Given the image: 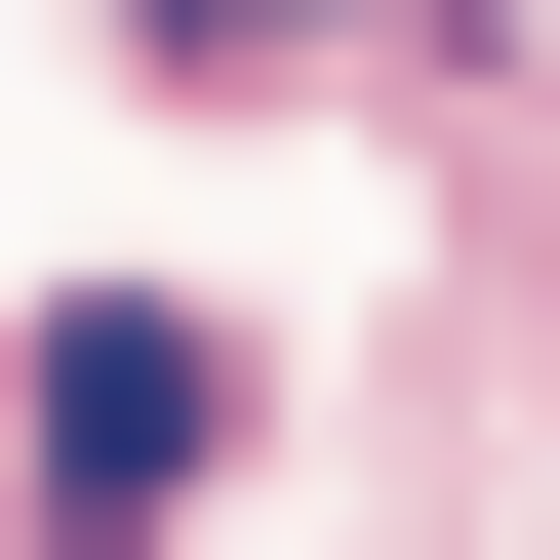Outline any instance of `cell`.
<instances>
[{
  "label": "cell",
  "mask_w": 560,
  "mask_h": 560,
  "mask_svg": "<svg viewBox=\"0 0 560 560\" xmlns=\"http://www.w3.org/2000/svg\"><path fill=\"white\" fill-rule=\"evenodd\" d=\"M200 441H241V361H200V320H40V400H0V480H40V560L200 521Z\"/></svg>",
  "instance_id": "6da1fadb"
}]
</instances>
